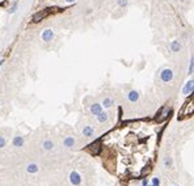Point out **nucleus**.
Wrapping results in <instances>:
<instances>
[{
    "mask_svg": "<svg viewBox=\"0 0 194 186\" xmlns=\"http://www.w3.org/2000/svg\"><path fill=\"white\" fill-rule=\"evenodd\" d=\"M143 186H147V180H143Z\"/></svg>",
    "mask_w": 194,
    "mask_h": 186,
    "instance_id": "nucleus-23",
    "label": "nucleus"
},
{
    "mask_svg": "<svg viewBox=\"0 0 194 186\" xmlns=\"http://www.w3.org/2000/svg\"><path fill=\"white\" fill-rule=\"evenodd\" d=\"M5 144H7L5 139L3 138V136H0V148H4V147H5Z\"/></svg>",
    "mask_w": 194,
    "mask_h": 186,
    "instance_id": "nucleus-18",
    "label": "nucleus"
},
{
    "mask_svg": "<svg viewBox=\"0 0 194 186\" xmlns=\"http://www.w3.org/2000/svg\"><path fill=\"white\" fill-rule=\"evenodd\" d=\"M171 49H172V51H173V52H178L180 49H181V45H180L178 41H173L171 44Z\"/></svg>",
    "mask_w": 194,
    "mask_h": 186,
    "instance_id": "nucleus-11",
    "label": "nucleus"
},
{
    "mask_svg": "<svg viewBox=\"0 0 194 186\" xmlns=\"http://www.w3.org/2000/svg\"><path fill=\"white\" fill-rule=\"evenodd\" d=\"M160 77L164 83H169V81H172V79H173V71L169 70V68H165V70L161 71Z\"/></svg>",
    "mask_w": 194,
    "mask_h": 186,
    "instance_id": "nucleus-1",
    "label": "nucleus"
},
{
    "mask_svg": "<svg viewBox=\"0 0 194 186\" xmlns=\"http://www.w3.org/2000/svg\"><path fill=\"white\" fill-rule=\"evenodd\" d=\"M67 2H68V3H71V2H74V0H67Z\"/></svg>",
    "mask_w": 194,
    "mask_h": 186,
    "instance_id": "nucleus-25",
    "label": "nucleus"
},
{
    "mask_svg": "<svg viewBox=\"0 0 194 186\" xmlns=\"http://www.w3.org/2000/svg\"><path fill=\"white\" fill-rule=\"evenodd\" d=\"M53 147H54V143L51 140H45L44 142V148L45 149H47L49 151V149H53Z\"/></svg>",
    "mask_w": 194,
    "mask_h": 186,
    "instance_id": "nucleus-15",
    "label": "nucleus"
},
{
    "mask_svg": "<svg viewBox=\"0 0 194 186\" xmlns=\"http://www.w3.org/2000/svg\"><path fill=\"white\" fill-rule=\"evenodd\" d=\"M193 87H194L193 80H189L188 83L185 84L184 91H182V92H184V94H186V96H188V94H192V93H193Z\"/></svg>",
    "mask_w": 194,
    "mask_h": 186,
    "instance_id": "nucleus-5",
    "label": "nucleus"
},
{
    "mask_svg": "<svg viewBox=\"0 0 194 186\" xmlns=\"http://www.w3.org/2000/svg\"><path fill=\"white\" fill-rule=\"evenodd\" d=\"M118 4H120V5H126L127 4V0H118Z\"/></svg>",
    "mask_w": 194,
    "mask_h": 186,
    "instance_id": "nucleus-21",
    "label": "nucleus"
},
{
    "mask_svg": "<svg viewBox=\"0 0 194 186\" xmlns=\"http://www.w3.org/2000/svg\"><path fill=\"white\" fill-rule=\"evenodd\" d=\"M83 134H84L85 136H92V135L95 134V130H93L91 126H85L83 128Z\"/></svg>",
    "mask_w": 194,
    "mask_h": 186,
    "instance_id": "nucleus-9",
    "label": "nucleus"
},
{
    "mask_svg": "<svg viewBox=\"0 0 194 186\" xmlns=\"http://www.w3.org/2000/svg\"><path fill=\"white\" fill-rule=\"evenodd\" d=\"M164 165L167 166V168H171V166H172V159H171V157H165V160H164Z\"/></svg>",
    "mask_w": 194,
    "mask_h": 186,
    "instance_id": "nucleus-17",
    "label": "nucleus"
},
{
    "mask_svg": "<svg viewBox=\"0 0 194 186\" xmlns=\"http://www.w3.org/2000/svg\"><path fill=\"white\" fill-rule=\"evenodd\" d=\"M70 182L74 186H79L81 184V176L77 173V172H71V174H70Z\"/></svg>",
    "mask_w": 194,
    "mask_h": 186,
    "instance_id": "nucleus-2",
    "label": "nucleus"
},
{
    "mask_svg": "<svg viewBox=\"0 0 194 186\" xmlns=\"http://www.w3.org/2000/svg\"><path fill=\"white\" fill-rule=\"evenodd\" d=\"M16 9H17V2H15V3H13V5L11 7L9 12H11V13H15V12H16Z\"/></svg>",
    "mask_w": 194,
    "mask_h": 186,
    "instance_id": "nucleus-19",
    "label": "nucleus"
},
{
    "mask_svg": "<svg viewBox=\"0 0 194 186\" xmlns=\"http://www.w3.org/2000/svg\"><path fill=\"white\" fill-rule=\"evenodd\" d=\"M101 112H102V109H101V105H100V104H93L91 106V113L95 114V116H99Z\"/></svg>",
    "mask_w": 194,
    "mask_h": 186,
    "instance_id": "nucleus-6",
    "label": "nucleus"
},
{
    "mask_svg": "<svg viewBox=\"0 0 194 186\" xmlns=\"http://www.w3.org/2000/svg\"><path fill=\"white\" fill-rule=\"evenodd\" d=\"M63 144L66 146V147H68V148H70V147H72V146L75 144V139H74V138H70V136H68V138L64 139Z\"/></svg>",
    "mask_w": 194,
    "mask_h": 186,
    "instance_id": "nucleus-13",
    "label": "nucleus"
},
{
    "mask_svg": "<svg viewBox=\"0 0 194 186\" xmlns=\"http://www.w3.org/2000/svg\"><path fill=\"white\" fill-rule=\"evenodd\" d=\"M127 97H129V100H130L131 102H135V101H138V98H139V93L136 91H131L127 94Z\"/></svg>",
    "mask_w": 194,
    "mask_h": 186,
    "instance_id": "nucleus-7",
    "label": "nucleus"
},
{
    "mask_svg": "<svg viewBox=\"0 0 194 186\" xmlns=\"http://www.w3.org/2000/svg\"><path fill=\"white\" fill-rule=\"evenodd\" d=\"M49 13H50V10H42V12H38L37 15L33 16V21H34V22H38V21H41L42 19H45Z\"/></svg>",
    "mask_w": 194,
    "mask_h": 186,
    "instance_id": "nucleus-4",
    "label": "nucleus"
},
{
    "mask_svg": "<svg viewBox=\"0 0 194 186\" xmlns=\"http://www.w3.org/2000/svg\"><path fill=\"white\" fill-rule=\"evenodd\" d=\"M23 144H24V139L21 136H16L13 139V146H15V147H21Z\"/></svg>",
    "mask_w": 194,
    "mask_h": 186,
    "instance_id": "nucleus-14",
    "label": "nucleus"
},
{
    "mask_svg": "<svg viewBox=\"0 0 194 186\" xmlns=\"http://www.w3.org/2000/svg\"><path fill=\"white\" fill-rule=\"evenodd\" d=\"M147 186H148V185H147ZM151 186H152V185H151Z\"/></svg>",
    "mask_w": 194,
    "mask_h": 186,
    "instance_id": "nucleus-26",
    "label": "nucleus"
},
{
    "mask_svg": "<svg viewBox=\"0 0 194 186\" xmlns=\"http://www.w3.org/2000/svg\"><path fill=\"white\" fill-rule=\"evenodd\" d=\"M97 119H99V122H101V123H104V122H106L108 119H109V116H108V113H105V112H101L97 116Z\"/></svg>",
    "mask_w": 194,
    "mask_h": 186,
    "instance_id": "nucleus-8",
    "label": "nucleus"
},
{
    "mask_svg": "<svg viewBox=\"0 0 194 186\" xmlns=\"http://www.w3.org/2000/svg\"><path fill=\"white\" fill-rule=\"evenodd\" d=\"M53 38H54V32H53L51 29H46L44 33H42V39H44L45 42L51 41Z\"/></svg>",
    "mask_w": 194,
    "mask_h": 186,
    "instance_id": "nucleus-3",
    "label": "nucleus"
},
{
    "mask_svg": "<svg viewBox=\"0 0 194 186\" xmlns=\"http://www.w3.org/2000/svg\"><path fill=\"white\" fill-rule=\"evenodd\" d=\"M189 74H193V59L190 60V67H189Z\"/></svg>",
    "mask_w": 194,
    "mask_h": 186,
    "instance_id": "nucleus-22",
    "label": "nucleus"
},
{
    "mask_svg": "<svg viewBox=\"0 0 194 186\" xmlns=\"http://www.w3.org/2000/svg\"><path fill=\"white\" fill-rule=\"evenodd\" d=\"M112 105H113V101L110 98H105L102 101V106H104V108H110Z\"/></svg>",
    "mask_w": 194,
    "mask_h": 186,
    "instance_id": "nucleus-16",
    "label": "nucleus"
},
{
    "mask_svg": "<svg viewBox=\"0 0 194 186\" xmlns=\"http://www.w3.org/2000/svg\"><path fill=\"white\" fill-rule=\"evenodd\" d=\"M152 186H160V180H159V178H153V180H152Z\"/></svg>",
    "mask_w": 194,
    "mask_h": 186,
    "instance_id": "nucleus-20",
    "label": "nucleus"
},
{
    "mask_svg": "<svg viewBox=\"0 0 194 186\" xmlns=\"http://www.w3.org/2000/svg\"><path fill=\"white\" fill-rule=\"evenodd\" d=\"M3 62H4V60H0V67H2V64H3Z\"/></svg>",
    "mask_w": 194,
    "mask_h": 186,
    "instance_id": "nucleus-24",
    "label": "nucleus"
},
{
    "mask_svg": "<svg viewBox=\"0 0 194 186\" xmlns=\"http://www.w3.org/2000/svg\"><path fill=\"white\" fill-rule=\"evenodd\" d=\"M38 165L37 164H29V165L26 166V170H28V173H37L38 172Z\"/></svg>",
    "mask_w": 194,
    "mask_h": 186,
    "instance_id": "nucleus-10",
    "label": "nucleus"
},
{
    "mask_svg": "<svg viewBox=\"0 0 194 186\" xmlns=\"http://www.w3.org/2000/svg\"><path fill=\"white\" fill-rule=\"evenodd\" d=\"M168 113H169V110H168L167 108H164L163 109V113H161V116L160 117H156V121H157V122H161V121H164L165 118L168 117Z\"/></svg>",
    "mask_w": 194,
    "mask_h": 186,
    "instance_id": "nucleus-12",
    "label": "nucleus"
}]
</instances>
